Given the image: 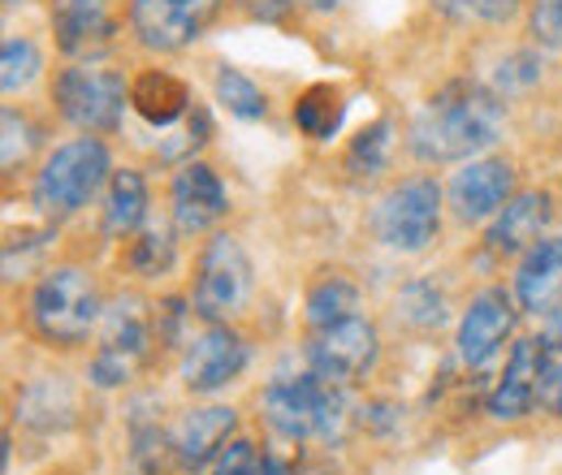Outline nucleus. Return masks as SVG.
Segmentation results:
<instances>
[{
    "mask_svg": "<svg viewBox=\"0 0 562 475\" xmlns=\"http://www.w3.org/2000/svg\"><path fill=\"white\" fill-rule=\"evenodd\" d=\"M173 260H178V251H173V238L165 229H143L131 242V256H126L135 276H165L173 269Z\"/></svg>",
    "mask_w": 562,
    "mask_h": 475,
    "instance_id": "obj_31",
    "label": "nucleus"
},
{
    "mask_svg": "<svg viewBox=\"0 0 562 475\" xmlns=\"http://www.w3.org/2000/svg\"><path fill=\"white\" fill-rule=\"evenodd\" d=\"M131 109L151 126H173L191 113V87L165 69H143L131 82Z\"/></svg>",
    "mask_w": 562,
    "mask_h": 475,
    "instance_id": "obj_21",
    "label": "nucleus"
},
{
    "mask_svg": "<svg viewBox=\"0 0 562 475\" xmlns=\"http://www.w3.org/2000/svg\"><path fill=\"white\" fill-rule=\"evenodd\" d=\"M0 126H4V169L13 173V169L26 165V156H31V147L40 143V135H35V126H31L18 109H4Z\"/></svg>",
    "mask_w": 562,
    "mask_h": 475,
    "instance_id": "obj_34",
    "label": "nucleus"
},
{
    "mask_svg": "<svg viewBox=\"0 0 562 475\" xmlns=\"http://www.w3.org/2000/svg\"><path fill=\"white\" fill-rule=\"evenodd\" d=\"M74 410H78V394L66 376H35L22 385L18 403H13V415L22 428L31 432H66L74 423Z\"/></svg>",
    "mask_w": 562,
    "mask_h": 475,
    "instance_id": "obj_19",
    "label": "nucleus"
},
{
    "mask_svg": "<svg viewBox=\"0 0 562 475\" xmlns=\"http://www.w3.org/2000/svg\"><path fill=\"white\" fill-rule=\"evenodd\" d=\"M44 69L40 48L26 39V35H9L4 48H0V87L13 95V91H26Z\"/></svg>",
    "mask_w": 562,
    "mask_h": 475,
    "instance_id": "obj_29",
    "label": "nucleus"
},
{
    "mask_svg": "<svg viewBox=\"0 0 562 475\" xmlns=\"http://www.w3.org/2000/svg\"><path fill=\"white\" fill-rule=\"evenodd\" d=\"M234 428H238V415L229 407L187 410V415L173 423V454H178V467L191 475L212 467V463L225 454Z\"/></svg>",
    "mask_w": 562,
    "mask_h": 475,
    "instance_id": "obj_17",
    "label": "nucleus"
},
{
    "mask_svg": "<svg viewBox=\"0 0 562 475\" xmlns=\"http://www.w3.org/2000/svg\"><path fill=\"white\" fill-rule=\"evenodd\" d=\"M502 95L472 78H454L437 95H428V104L416 113L407 131V151L420 165H468L502 138Z\"/></svg>",
    "mask_w": 562,
    "mask_h": 475,
    "instance_id": "obj_1",
    "label": "nucleus"
},
{
    "mask_svg": "<svg viewBox=\"0 0 562 475\" xmlns=\"http://www.w3.org/2000/svg\"><path fill=\"white\" fill-rule=\"evenodd\" d=\"M546 341H550L554 350H562V303H559V312H554V320H550V329H546Z\"/></svg>",
    "mask_w": 562,
    "mask_h": 475,
    "instance_id": "obj_41",
    "label": "nucleus"
},
{
    "mask_svg": "<svg viewBox=\"0 0 562 475\" xmlns=\"http://www.w3.org/2000/svg\"><path fill=\"white\" fill-rule=\"evenodd\" d=\"M256 294V272L234 234H216L200 251L195 281H191V307L204 325H229L251 307Z\"/></svg>",
    "mask_w": 562,
    "mask_h": 475,
    "instance_id": "obj_7",
    "label": "nucleus"
},
{
    "mask_svg": "<svg viewBox=\"0 0 562 475\" xmlns=\"http://www.w3.org/2000/svg\"><path fill=\"white\" fill-rule=\"evenodd\" d=\"M562 290V238H541L519 256L515 298L524 312H546L550 298Z\"/></svg>",
    "mask_w": 562,
    "mask_h": 475,
    "instance_id": "obj_20",
    "label": "nucleus"
},
{
    "mask_svg": "<svg viewBox=\"0 0 562 475\" xmlns=\"http://www.w3.org/2000/svg\"><path fill=\"white\" fill-rule=\"evenodd\" d=\"M191 316H195L191 298H165V303H156V307H151V320H156V346H165V350L187 346V341H182V329H187V320H191Z\"/></svg>",
    "mask_w": 562,
    "mask_h": 475,
    "instance_id": "obj_33",
    "label": "nucleus"
},
{
    "mask_svg": "<svg viewBox=\"0 0 562 475\" xmlns=\"http://www.w3.org/2000/svg\"><path fill=\"white\" fill-rule=\"evenodd\" d=\"M299 4H303L307 13H338L347 0H299Z\"/></svg>",
    "mask_w": 562,
    "mask_h": 475,
    "instance_id": "obj_40",
    "label": "nucleus"
},
{
    "mask_svg": "<svg viewBox=\"0 0 562 475\" xmlns=\"http://www.w3.org/2000/svg\"><path fill=\"white\" fill-rule=\"evenodd\" d=\"M550 220H554V195L550 191H519L493 216L485 242H490L493 256H524L528 247H537L546 238Z\"/></svg>",
    "mask_w": 562,
    "mask_h": 475,
    "instance_id": "obj_18",
    "label": "nucleus"
},
{
    "mask_svg": "<svg viewBox=\"0 0 562 475\" xmlns=\"http://www.w3.org/2000/svg\"><path fill=\"white\" fill-rule=\"evenodd\" d=\"M156 354V320L151 307L139 294H122L104 307L100 320V346L91 354L87 381L95 389H126L131 381H139V372Z\"/></svg>",
    "mask_w": 562,
    "mask_h": 475,
    "instance_id": "obj_5",
    "label": "nucleus"
},
{
    "mask_svg": "<svg viewBox=\"0 0 562 475\" xmlns=\"http://www.w3.org/2000/svg\"><path fill=\"white\" fill-rule=\"evenodd\" d=\"M212 475H269V463H265V454H260L247 437H238V441H229L225 454L212 463Z\"/></svg>",
    "mask_w": 562,
    "mask_h": 475,
    "instance_id": "obj_35",
    "label": "nucleus"
},
{
    "mask_svg": "<svg viewBox=\"0 0 562 475\" xmlns=\"http://www.w3.org/2000/svg\"><path fill=\"white\" fill-rule=\"evenodd\" d=\"M432 9L450 22H506L515 18L519 0H432Z\"/></svg>",
    "mask_w": 562,
    "mask_h": 475,
    "instance_id": "obj_32",
    "label": "nucleus"
},
{
    "mask_svg": "<svg viewBox=\"0 0 562 475\" xmlns=\"http://www.w3.org/2000/svg\"><path fill=\"white\" fill-rule=\"evenodd\" d=\"M515 320H519V307H515V298H510L502 285L481 290V294L468 303L463 320H459V338H454L459 359H463L468 367H485L493 354L515 338Z\"/></svg>",
    "mask_w": 562,
    "mask_h": 475,
    "instance_id": "obj_15",
    "label": "nucleus"
},
{
    "mask_svg": "<svg viewBox=\"0 0 562 475\" xmlns=\"http://www.w3.org/2000/svg\"><path fill=\"white\" fill-rule=\"evenodd\" d=\"M4 4H22V0H4Z\"/></svg>",
    "mask_w": 562,
    "mask_h": 475,
    "instance_id": "obj_42",
    "label": "nucleus"
},
{
    "mask_svg": "<svg viewBox=\"0 0 562 475\" xmlns=\"http://www.w3.org/2000/svg\"><path fill=\"white\" fill-rule=\"evenodd\" d=\"M446 200H450V212H454L463 225L493 220L502 207L515 200V165H510V160H497V156H476V160H468V165L450 178Z\"/></svg>",
    "mask_w": 562,
    "mask_h": 475,
    "instance_id": "obj_12",
    "label": "nucleus"
},
{
    "mask_svg": "<svg viewBox=\"0 0 562 475\" xmlns=\"http://www.w3.org/2000/svg\"><path fill=\"white\" fill-rule=\"evenodd\" d=\"M229 212V195H225V182L221 173L204 165V160H187L178 173H173V186H169V216H173V229L182 238H200L209 234L212 225Z\"/></svg>",
    "mask_w": 562,
    "mask_h": 475,
    "instance_id": "obj_14",
    "label": "nucleus"
},
{
    "mask_svg": "<svg viewBox=\"0 0 562 475\" xmlns=\"http://www.w3.org/2000/svg\"><path fill=\"white\" fill-rule=\"evenodd\" d=\"M528 31L541 48H562V0H532Z\"/></svg>",
    "mask_w": 562,
    "mask_h": 475,
    "instance_id": "obj_37",
    "label": "nucleus"
},
{
    "mask_svg": "<svg viewBox=\"0 0 562 475\" xmlns=\"http://www.w3.org/2000/svg\"><path fill=\"white\" fill-rule=\"evenodd\" d=\"M53 104L61 122H70L82 135H113L131 109V87L122 69L74 61L53 78Z\"/></svg>",
    "mask_w": 562,
    "mask_h": 475,
    "instance_id": "obj_6",
    "label": "nucleus"
},
{
    "mask_svg": "<svg viewBox=\"0 0 562 475\" xmlns=\"http://www.w3.org/2000/svg\"><path fill=\"white\" fill-rule=\"evenodd\" d=\"M48 242H53V229H18L9 234L4 242V281H26L31 269L48 256Z\"/></svg>",
    "mask_w": 562,
    "mask_h": 475,
    "instance_id": "obj_30",
    "label": "nucleus"
},
{
    "mask_svg": "<svg viewBox=\"0 0 562 475\" xmlns=\"http://www.w3.org/2000/svg\"><path fill=\"white\" fill-rule=\"evenodd\" d=\"M441 200H446V191L428 173L398 182L372 212L376 242L398 256H416L424 247H432L441 234Z\"/></svg>",
    "mask_w": 562,
    "mask_h": 475,
    "instance_id": "obj_8",
    "label": "nucleus"
},
{
    "mask_svg": "<svg viewBox=\"0 0 562 475\" xmlns=\"http://www.w3.org/2000/svg\"><path fill=\"white\" fill-rule=\"evenodd\" d=\"M307 367L316 376H325L329 385H342L351 389L363 376H372L376 359H381V338H376V325L368 316H351L342 325H329V329H316L307 350H303Z\"/></svg>",
    "mask_w": 562,
    "mask_h": 475,
    "instance_id": "obj_9",
    "label": "nucleus"
},
{
    "mask_svg": "<svg viewBox=\"0 0 562 475\" xmlns=\"http://www.w3.org/2000/svg\"><path fill=\"white\" fill-rule=\"evenodd\" d=\"M541 407L562 419V363H550V376L541 385Z\"/></svg>",
    "mask_w": 562,
    "mask_h": 475,
    "instance_id": "obj_39",
    "label": "nucleus"
},
{
    "mask_svg": "<svg viewBox=\"0 0 562 475\" xmlns=\"http://www.w3.org/2000/svg\"><path fill=\"white\" fill-rule=\"evenodd\" d=\"M216 100L225 104V113H234V117H243V122H260V117H269V100H265V91H260L243 69H234V66L216 69Z\"/></svg>",
    "mask_w": 562,
    "mask_h": 475,
    "instance_id": "obj_27",
    "label": "nucleus"
},
{
    "mask_svg": "<svg viewBox=\"0 0 562 475\" xmlns=\"http://www.w3.org/2000/svg\"><path fill=\"white\" fill-rule=\"evenodd\" d=\"M398 312H403V320L416 325V329H437V325H446L450 303H446V294H441L428 276H420V281L403 285V294H398Z\"/></svg>",
    "mask_w": 562,
    "mask_h": 475,
    "instance_id": "obj_28",
    "label": "nucleus"
},
{
    "mask_svg": "<svg viewBox=\"0 0 562 475\" xmlns=\"http://www.w3.org/2000/svg\"><path fill=\"white\" fill-rule=\"evenodd\" d=\"M550 341L546 338H519L510 346V359L502 367V381L490 394V415L502 423L524 419L528 410L541 403V385L550 376Z\"/></svg>",
    "mask_w": 562,
    "mask_h": 475,
    "instance_id": "obj_13",
    "label": "nucleus"
},
{
    "mask_svg": "<svg viewBox=\"0 0 562 475\" xmlns=\"http://www.w3.org/2000/svg\"><path fill=\"white\" fill-rule=\"evenodd\" d=\"M299 0H238V9L247 18H260V22H285L294 13Z\"/></svg>",
    "mask_w": 562,
    "mask_h": 475,
    "instance_id": "obj_38",
    "label": "nucleus"
},
{
    "mask_svg": "<svg viewBox=\"0 0 562 475\" xmlns=\"http://www.w3.org/2000/svg\"><path fill=\"white\" fill-rule=\"evenodd\" d=\"M307 329L316 333V329H329V325H342V320H351L363 312V294H359V285L347 281V276H325V281H316L312 285V294H307Z\"/></svg>",
    "mask_w": 562,
    "mask_h": 475,
    "instance_id": "obj_24",
    "label": "nucleus"
},
{
    "mask_svg": "<svg viewBox=\"0 0 562 475\" xmlns=\"http://www.w3.org/2000/svg\"><path fill=\"white\" fill-rule=\"evenodd\" d=\"M178 463L173 432L160 428L156 415H147V403L131 407V450H126V475H169Z\"/></svg>",
    "mask_w": 562,
    "mask_h": 475,
    "instance_id": "obj_23",
    "label": "nucleus"
},
{
    "mask_svg": "<svg viewBox=\"0 0 562 475\" xmlns=\"http://www.w3.org/2000/svg\"><path fill=\"white\" fill-rule=\"evenodd\" d=\"M342 113H347L342 91H338V87H329V82L307 87V91L299 95V104H294V122H299V131H303L307 138H316V143H325V138L338 135Z\"/></svg>",
    "mask_w": 562,
    "mask_h": 475,
    "instance_id": "obj_25",
    "label": "nucleus"
},
{
    "mask_svg": "<svg viewBox=\"0 0 562 475\" xmlns=\"http://www.w3.org/2000/svg\"><path fill=\"white\" fill-rule=\"evenodd\" d=\"M100 320H104V298L91 272L78 264H57V269L40 272L31 303H26V325L35 338L57 350H74L95 333Z\"/></svg>",
    "mask_w": 562,
    "mask_h": 475,
    "instance_id": "obj_3",
    "label": "nucleus"
},
{
    "mask_svg": "<svg viewBox=\"0 0 562 475\" xmlns=\"http://www.w3.org/2000/svg\"><path fill=\"white\" fill-rule=\"evenodd\" d=\"M225 0H131V31L147 53H182L209 35Z\"/></svg>",
    "mask_w": 562,
    "mask_h": 475,
    "instance_id": "obj_10",
    "label": "nucleus"
},
{
    "mask_svg": "<svg viewBox=\"0 0 562 475\" xmlns=\"http://www.w3.org/2000/svg\"><path fill=\"white\" fill-rule=\"evenodd\" d=\"M265 423L290 445H334L342 441L347 423H351V398L342 385H329L325 376H316L312 367L299 376H273L265 385Z\"/></svg>",
    "mask_w": 562,
    "mask_h": 475,
    "instance_id": "obj_2",
    "label": "nucleus"
},
{
    "mask_svg": "<svg viewBox=\"0 0 562 475\" xmlns=\"http://www.w3.org/2000/svg\"><path fill=\"white\" fill-rule=\"evenodd\" d=\"M541 78V57L537 53H510L502 66H497V73H493V82H497V91H528L532 82Z\"/></svg>",
    "mask_w": 562,
    "mask_h": 475,
    "instance_id": "obj_36",
    "label": "nucleus"
},
{
    "mask_svg": "<svg viewBox=\"0 0 562 475\" xmlns=\"http://www.w3.org/2000/svg\"><path fill=\"white\" fill-rule=\"evenodd\" d=\"M48 22L66 57H91L117 31L113 0H48Z\"/></svg>",
    "mask_w": 562,
    "mask_h": 475,
    "instance_id": "obj_16",
    "label": "nucleus"
},
{
    "mask_svg": "<svg viewBox=\"0 0 562 475\" xmlns=\"http://www.w3.org/2000/svg\"><path fill=\"white\" fill-rule=\"evenodd\" d=\"M251 363V350H247V338L229 325H209L200 338L187 341L182 350V385L187 394H200V398H212L221 394L225 385H234Z\"/></svg>",
    "mask_w": 562,
    "mask_h": 475,
    "instance_id": "obj_11",
    "label": "nucleus"
},
{
    "mask_svg": "<svg viewBox=\"0 0 562 475\" xmlns=\"http://www.w3.org/2000/svg\"><path fill=\"white\" fill-rule=\"evenodd\" d=\"M147 220V182L139 169H117L104 186V207H100V234L104 238H131Z\"/></svg>",
    "mask_w": 562,
    "mask_h": 475,
    "instance_id": "obj_22",
    "label": "nucleus"
},
{
    "mask_svg": "<svg viewBox=\"0 0 562 475\" xmlns=\"http://www.w3.org/2000/svg\"><path fill=\"white\" fill-rule=\"evenodd\" d=\"M390 147H394V122L390 117H376L372 126H363L355 143L347 147V173L351 178H376V173H385V165H390Z\"/></svg>",
    "mask_w": 562,
    "mask_h": 475,
    "instance_id": "obj_26",
    "label": "nucleus"
},
{
    "mask_svg": "<svg viewBox=\"0 0 562 475\" xmlns=\"http://www.w3.org/2000/svg\"><path fill=\"white\" fill-rule=\"evenodd\" d=\"M109 178H113L109 147L91 135L70 138V143L53 147V156L40 165V173L31 182V207L48 225L70 220L74 212H82L109 186Z\"/></svg>",
    "mask_w": 562,
    "mask_h": 475,
    "instance_id": "obj_4",
    "label": "nucleus"
}]
</instances>
